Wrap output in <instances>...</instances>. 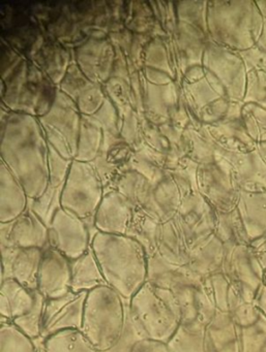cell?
<instances>
[{"label": "cell", "instance_id": "f35d334b", "mask_svg": "<svg viewBox=\"0 0 266 352\" xmlns=\"http://www.w3.org/2000/svg\"><path fill=\"white\" fill-rule=\"evenodd\" d=\"M45 302L46 298L39 290L34 292V304L23 316L12 321L18 329L34 341L42 340L43 320H44Z\"/></svg>", "mask_w": 266, "mask_h": 352}, {"label": "cell", "instance_id": "ffe728a7", "mask_svg": "<svg viewBox=\"0 0 266 352\" xmlns=\"http://www.w3.org/2000/svg\"><path fill=\"white\" fill-rule=\"evenodd\" d=\"M44 250L1 247V281L13 279L32 292L38 290V275Z\"/></svg>", "mask_w": 266, "mask_h": 352}, {"label": "cell", "instance_id": "ac0fdd59", "mask_svg": "<svg viewBox=\"0 0 266 352\" xmlns=\"http://www.w3.org/2000/svg\"><path fill=\"white\" fill-rule=\"evenodd\" d=\"M49 181L46 190L42 197L36 201H30L28 207L40 217V219L50 228L53 218L61 209V197L67 183L68 175L73 160L61 157L52 147L49 146Z\"/></svg>", "mask_w": 266, "mask_h": 352}, {"label": "cell", "instance_id": "484cf974", "mask_svg": "<svg viewBox=\"0 0 266 352\" xmlns=\"http://www.w3.org/2000/svg\"><path fill=\"white\" fill-rule=\"evenodd\" d=\"M189 265H179L165 261L158 254L148 257L147 282L163 289L174 290L175 288L189 284L201 283Z\"/></svg>", "mask_w": 266, "mask_h": 352}, {"label": "cell", "instance_id": "74e56055", "mask_svg": "<svg viewBox=\"0 0 266 352\" xmlns=\"http://www.w3.org/2000/svg\"><path fill=\"white\" fill-rule=\"evenodd\" d=\"M103 88L107 98L116 108L121 121H123L125 115L132 111H136L135 98L129 81L121 78L111 77L109 81L103 85Z\"/></svg>", "mask_w": 266, "mask_h": 352}, {"label": "cell", "instance_id": "9a60e30c", "mask_svg": "<svg viewBox=\"0 0 266 352\" xmlns=\"http://www.w3.org/2000/svg\"><path fill=\"white\" fill-rule=\"evenodd\" d=\"M88 292H68L45 302L42 340L69 329L81 331Z\"/></svg>", "mask_w": 266, "mask_h": 352}, {"label": "cell", "instance_id": "4fadbf2b", "mask_svg": "<svg viewBox=\"0 0 266 352\" xmlns=\"http://www.w3.org/2000/svg\"><path fill=\"white\" fill-rule=\"evenodd\" d=\"M174 222L190 250L214 234L218 212L199 192L183 197Z\"/></svg>", "mask_w": 266, "mask_h": 352}, {"label": "cell", "instance_id": "7402d4cb", "mask_svg": "<svg viewBox=\"0 0 266 352\" xmlns=\"http://www.w3.org/2000/svg\"><path fill=\"white\" fill-rule=\"evenodd\" d=\"M135 210L133 204L119 191H107L94 216V228L103 234L125 236Z\"/></svg>", "mask_w": 266, "mask_h": 352}, {"label": "cell", "instance_id": "8fae6325", "mask_svg": "<svg viewBox=\"0 0 266 352\" xmlns=\"http://www.w3.org/2000/svg\"><path fill=\"white\" fill-rule=\"evenodd\" d=\"M198 191L220 213H228L238 201L241 189L228 162L216 154V160L198 168Z\"/></svg>", "mask_w": 266, "mask_h": 352}, {"label": "cell", "instance_id": "52a82bcc", "mask_svg": "<svg viewBox=\"0 0 266 352\" xmlns=\"http://www.w3.org/2000/svg\"><path fill=\"white\" fill-rule=\"evenodd\" d=\"M249 3H208L207 28L210 41L218 46L243 52L254 40L249 34Z\"/></svg>", "mask_w": 266, "mask_h": 352}, {"label": "cell", "instance_id": "4316f807", "mask_svg": "<svg viewBox=\"0 0 266 352\" xmlns=\"http://www.w3.org/2000/svg\"><path fill=\"white\" fill-rule=\"evenodd\" d=\"M181 201V191L170 175L164 180L152 184L147 203L142 211L164 223L174 219Z\"/></svg>", "mask_w": 266, "mask_h": 352}, {"label": "cell", "instance_id": "8992f818", "mask_svg": "<svg viewBox=\"0 0 266 352\" xmlns=\"http://www.w3.org/2000/svg\"><path fill=\"white\" fill-rule=\"evenodd\" d=\"M104 195V185L92 164L73 160L61 197V208L96 230L94 216Z\"/></svg>", "mask_w": 266, "mask_h": 352}, {"label": "cell", "instance_id": "ab89813d", "mask_svg": "<svg viewBox=\"0 0 266 352\" xmlns=\"http://www.w3.org/2000/svg\"><path fill=\"white\" fill-rule=\"evenodd\" d=\"M198 168L199 164L189 157H183L177 162L175 168L170 172L174 182L176 183L181 197H185L198 191Z\"/></svg>", "mask_w": 266, "mask_h": 352}, {"label": "cell", "instance_id": "6da1fadb", "mask_svg": "<svg viewBox=\"0 0 266 352\" xmlns=\"http://www.w3.org/2000/svg\"><path fill=\"white\" fill-rule=\"evenodd\" d=\"M0 162L21 183L30 201L46 190L49 181V144L39 118L10 112L1 107Z\"/></svg>", "mask_w": 266, "mask_h": 352}, {"label": "cell", "instance_id": "7bdbcfd3", "mask_svg": "<svg viewBox=\"0 0 266 352\" xmlns=\"http://www.w3.org/2000/svg\"><path fill=\"white\" fill-rule=\"evenodd\" d=\"M143 117L139 115L137 111H132L123 117L121 121V135L132 148L134 151L141 149L144 145L143 129L142 121Z\"/></svg>", "mask_w": 266, "mask_h": 352}, {"label": "cell", "instance_id": "f1b7e54d", "mask_svg": "<svg viewBox=\"0 0 266 352\" xmlns=\"http://www.w3.org/2000/svg\"><path fill=\"white\" fill-rule=\"evenodd\" d=\"M72 286L74 292H90L101 286H108L92 247L79 258L71 261Z\"/></svg>", "mask_w": 266, "mask_h": 352}, {"label": "cell", "instance_id": "836d02e7", "mask_svg": "<svg viewBox=\"0 0 266 352\" xmlns=\"http://www.w3.org/2000/svg\"><path fill=\"white\" fill-rule=\"evenodd\" d=\"M104 142V129L94 116L82 115L77 155L74 160L92 164L100 153Z\"/></svg>", "mask_w": 266, "mask_h": 352}, {"label": "cell", "instance_id": "4dcf8cb0", "mask_svg": "<svg viewBox=\"0 0 266 352\" xmlns=\"http://www.w3.org/2000/svg\"><path fill=\"white\" fill-rule=\"evenodd\" d=\"M223 246L222 241L212 234L207 240L190 251V269L198 276L203 278L212 275L222 263Z\"/></svg>", "mask_w": 266, "mask_h": 352}, {"label": "cell", "instance_id": "d590c367", "mask_svg": "<svg viewBox=\"0 0 266 352\" xmlns=\"http://www.w3.org/2000/svg\"><path fill=\"white\" fill-rule=\"evenodd\" d=\"M42 343L44 352H100L78 329L61 331Z\"/></svg>", "mask_w": 266, "mask_h": 352}, {"label": "cell", "instance_id": "ba28073f", "mask_svg": "<svg viewBox=\"0 0 266 352\" xmlns=\"http://www.w3.org/2000/svg\"><path fill=\"white\" fill-rule=\"evenodd\" d=\"M81 120L77 104L59 89L51 110L39 118L49 146L68 160L77 155Z\"/></svg>", "mask_w": 266, "mask_h": 352}, {"label": "cell", "instance_id": "d4e9b609", "mask_svg": "<svg viewBox=\"0 0 266 352\" xmlns=\"http://www.w3.org/2000/svg\"><path fill=\"white\" fill-rule=\"evenodd\" d=\"M30 206V199L21 183L0 162V222L9 223L22 215Z\"/></svg>", "mask_w": 266, "mask_h": 352}, {"label": "cell", "instance_id": "603a6c76", "mask_svg": "<svg viewBox=\"0 0 266 352\" xmlns=\"http://www.w3.org/2000/svg\"><path fill=\"white\" fill-rule=\"evenodd\" d=\"M181 78L187 69L202 67L204 52L210 41L209 34L197 26L178 22L172 40ZM183 80V79H181Z\"/></svg>", "mask_w": 266, "mask_h": 352}, {"label": "cell", "instance_id": "b9f144b4", "mask_svg": "<svg viewBox=\"0 0 266 352\" xmlns=\"http://www.w3.org/2000/svg\"><path fill=\"white\" fill-rule=\"evenodd\" d=\"M94 85V83L82 73L75 59H73L63 81L59 84V89L76 102L85 90Z\"/></svg>", "mask_w": 266, "mask_h": 352}, {"label": "cell", "instance_id": "e575fe53", "mask_svg": "<svg viewBox=\"0 0 266 352\" xmlns=\"http://www.w3.org/2000/svg\"><path fill=\"white\" fill-rule=\"evenodd\" d=\"M205 327L201 323L181 324L167 345L172 352H206Z\"/></svg>", "mask_w": 266, "mask_h": 352}, {"label": "cell", "instance_id": "8d00e7d4", "mask_svg": "<svg viewBox=\"0 0 266 352\" xmlns=\"http://www.w3.org/2000/svg\"><path fill=\"white\" fill-rule=\"evenodd\" d=\"M0 352H40L38 341L18 329L13 322L1 320Z\"/></svg>", "mask_w": 266, "mask_h": 352}, {"label": "cell", "instance_id": "bcb514c9", "mask_svg": "<svg viewBox=\"0 0 266 352\" xmlns=\"http://www.w3.org/2000/svg\"><path fill=\"white\" fill-rule=\"evenodd\" d=\"M144 79L148 83L154 84V85H168L175 81L168 74L163 73V72L156 71V69H147L144 67L141 71Z\"/></svg>", "mask_w": 266, "mask_h": 352}, {"label": "cell", "instance_id": "7a4b0ae2", "mask_svg": "<svg viewBox=\"0 0 266 352\" xmlns=\"http://www.w3.org/2000/svg\"><path fill=\"white\" fill-rule=\"evenodd\" d=\"M90 247L108 286L129 302L147 282L148 256L143 247L130 236L100 232Z\"/></svg>", "mask_w": 266, "mask_h": 352}, {"label": "cell", "instance_id": "44dd1931", "mask_svg": "<svg viewBox=\"0 0 266 352\" xmlns=\"http://www.w3.org/2000/svg\"><path fill=\"white\" fill-rule=\"evenodd\" d=\"M71 261L49 245L44 249L39 270V292L46 300H53L71 292Z\"/></svg>", "mask_w": 266, "mask_h": 352}, {"label": "cell", "instance_id": "cb8c5ba5", "mask_svg": "<svg viewBox=\"0 0 266 352\" xmlns=\"http://www.w3.org/2000/svg\"><path fill=\"white\" fill-rule=\"evenodd\" d=\"M30 60L59 86L74 59V50L44 34L32 48Z\"/></svg>", "mask_w": 266, "mask_h": 352}, {"label": "cell", "instance_id": "e0dca14e", "mask_svg": "<svg viewBox=\"0 0 266 352\" xmlns=\"http://www.w3.org/2000/svg\"><path fill=\"white\" fill-rule=\"evenodd\" d=\"M135 151L121 135L104 133L100 153L92 162L104 185L105 192L113 190L123 174L130 170Z\"/></svg>", "mask_w": 266, "mask_h": 352}, {"label": "cell", "instance_id": "277c9868", "mask_svg": "<svg viewBox=\"0 0 266 352\" xmlns=\"http://www.w3.org/2000/svg\"><path fill=\"white\" fill-rule=\"evenodd\" d=\"M127 313L142 340L168 343L181 324L173 292L148 282L127 302Z\"/></svg>", "mask_w": 266, "mask_h": 352}, {"label": "cell", "instance_id": "5bb4252c", "mask_svg": "<svg viewBox=\"0 0 266 352\" xmlns=\"http://www.w3.org/2000/svg\"><path fill=\"white\" fill-rule=\"evenodd\" d=\"M96 232L84 220L61 208L49 228V244L75 261L90 250Z\"/></svg>", "mask_w": 266, "mask_h": 352}, {"label": "cell", "instance_id": "5b68a950", "mask_svg": "<svg viewBox=\"0 0 266 352\" xmlns=\"http://www.w3.org/2000/svg\"><path fill=\"white\" fill-rule=\"evenodd\" d=\"M127 300L110 286L88 292L81 331L100 352L112 347L125 329Z\"/></svg>", "mask_w": 266, "mask_h": 352}, {"label": "cell", "instance_id": "d6a6232c", "mask_svg": "<svg viewBox=\"0 0 266 352\" xmlns=\"http://www.w3.org/2000/svg\"><path fill=\"white\" fill-rule=\"evenodd\" d=\"M162 222L148 215L142 210L136 209L133 219L125 236L137 241L148 257L158 254V241Z\"/></svg>", "mask_w": 266, "mask_h": 352}, {"label": "cell", "instance_id": "3957f363", "mask_svg": "<svg viewBox=\"0 0 266 352\" xmlns=\"http://www.w3.org/2000/svg\"><path fill=\"white\" fill-rule=\"evenodd\" d=\"M59 86L32 60L22 63L1 79V107L10 112L41 118L52 108Z\"/></svg>", "mask_w": 266, "mask_h": 352}, {"label": "cell", "instance_id": "60d3db41", "mask_svg": "<svg viewBox=\"0 0 266 352\" xmlns=\"http://www.w3.org/2000/svg\"><path fill=\"white\" fill-rule=\"evenodd\" d=\"M174 5L177 21L197 26L208 32L207 1H178Z\"/></svg>", "mask_w": 266, "mask_h": 352}, {"label": "cell", "instance_id": "30bf717a", "mask_svg": "<svg viewBox=\"0 0 266 352\" xmlns=\"http://www.w3.org/2000/svg\"><path fill=\"white\" fill-rule=\"evenodd\" d=\"M1 40L28 59L43 32L30 1H3Z\"/></svg>", "mask_w": 266, "mask_h": 352}, {"label": "cell", "instance_id": "ee69618b", "mask_svg": "<svg viewBox=\"0 0 266 352\" xmlns=\"http://www.w3.org/2000/svg\"><path fill=\"white\" fill-rule=\"evenodd\" d=\"M106 100L107 96L103 85L94 84L78 98L76 104L82 115L92 116L102 108Z\"/></svg>", "mask_w": 266, "mask_h": 352}, {"label": "cell", "instance_id": "83f0119b", "mask_svg": "<svg viewBox=\"0 0 266 352\" xmlns=\"http://www.w3.org/2000/svg\"><path fill=\"white\" fill-rule=\"evenodd\" d=\"M34 304V292L13 279L1 281L0 315L1 320H15L25 315Z\"/></svg>", "mask_w": 266, "mask_h": 352}, {"label": "cell", "instance_id": "f546056e", "mask_svg": "<svg viewBox=\"0 0 266 352\" xmlns=\"http://www.w3.org/2000/svg\"><path fill=\"white\" fill-rule=\"evenodd\" d=\"M190 248L174 220L161 224L158 241V255L175 265L189 263Z\"/></svg>", "mask_w": 266, "mask_h": 352}, {"label": "cell", "instance_id": "2e32d148", "mask_svg": "<svg viewBox=\"0 0 266 352\" xmlns=\"http://www.w3.org/2000/svg\"><path fill=\"white\" fill-rule=\"evenodd\" d=\"M116 49L109 38H90L74 50L82 73L94 84L104 85L112 77Z\"/></svg>", "mask_w": 266, "mask_h": 352}, {"label": "cell", "instance_id": "d6986e66", "mask_svg": "<svg viewBox=\"0 0 266 352\" xmlns=\"http://www.w3.org/2000/svg\"><path fill=\"white\" fill-rule=\"evenodd\" d=\"M1 247L46 249L49 246V228L28 207L20 217L0 226Z\"/></svg>", "mask_w": 266, "mask_h": 352}, {"label": "cell", "instance_id": "c3c4849f", "mask_svg": "<svg viewBox=\"0 0 266 352\" xmlns=\"http://www.w3.org/2000/svg\"><path fill=\"white\" fill-rule=\"evenodd\" d=\"M39 348H40V352H44V349H43V343L42 341H38Z\"/></svg>", "mask_w": 266, "mask_h": 352}, {"label": "cell", "instance_id": "9c48e42d", "mask_svg": "<svg viewBox=\"0 0 266 352\" xmlns=\"http://www.w3.org/2000/svg\"><path fill=\"white\" fill-rule=\"evenodd\" d=\"M143 116L154 125L172 124L181 129L192 126L181 84L154 85L144 79Z\"/></svg>", "mask_w": 266, "mask_h": 352}, {"label": "cell", "instance_id": "7c38bea8", "mask_svg": "<svg viewBox=\"0 0 266 352\" xmlns=\"http://www.w3.org/2000/svg\"><path fill=\"white\" fill-rule=\"evenodd\" d=\"M202 67L223 86L231 102H241L247 77L239 52L210 42L204 52Z\"/></svg>", "mask_w": 266, "mask_h": 352}, {"label": "cell", "instance_id": "f6af8a7d", "mask_svg": "<svg viewBox=\"0 0 266 352\" xmlns=\"http://www.w3.org/2000/svg\"><path fill=\"white\" fill-rule=\"evenodd\" d=\"M142 340L138 333L137 329L134 327L131 318H130L129 313L127 315V321H125V329H123V335L119 338V341L104 352H132L136 344Z\"/></svg>", "mask_w": 266, "mask_h": 352}, {"label": "cell", "instance_id": "1f68e13d", "mask_svg": "<svg viewBox=\"0 0 266 352\" xmlns=\"http://www.w3.org/2000/svg\"><path fill=\"white\" fill-rule=\"evenodd\" d=\"M130 170L139 173L154 184L170 176L171 166L166 156L158 153L144 144L141 149L134 154Z\"/></svg>", "mask_w": 266, "mask_h": 352}, {"label": "cell", "instance_id": "7dc6e473", "mask_svg": "<svg viewBox=\"0 0 266 352\" xmlns=\"http://www.w3.org/2000/svg\"><path fill=\"white\" fill-rule=\"evenodd\" d=\"M132 352H172L164 342L140 340Z\"/></svg>", "mask_w": 266, "mask_h": 352}]
</instances>
